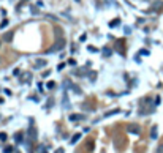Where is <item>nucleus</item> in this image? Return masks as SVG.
Returning <instances> with one entry per match:
<instances>
[{
  "label": "nucleus",
  "instance_id": "obj_9",
  "mask_svg": "<svg viewBox=\"0 0 163 153\" xmlns=\"http://www.w3.org/2000/svg\"><path fill=\"white\" fill-rule=\"evenodd\" d=\"M54 87H56V82H52V80L48 82V88H54Z\"/></svg>",
  "mask_w": 163,
  "mask_h": 153
},
{
  "label": "nucleus",
  "instance_id": "obj_2",
  "mask_svg": "<svg viewBox=\"0 0 163 153\" xmlns=\"http://www.w3.org/2000/svg\"><path fill=\"white\" fill-rule=\"evenodd\" d=\"M62 46H63V41L60 40L57 44H54V46H52V49H51V52H57V51H60L62 49Z\"/></svg>",
  "mask_w": 163,
  "mask_h": 153
},
{
  "label": "nucleus",
  "instance_id": "obj_14",
  "mask_svg": "<svg viewBox=\"0 0 163 153\" xmlns=\"http://www.w3.org/2000/svg\"><path fill=\"white\" fill-rule=\"evenodd\" d=\"M0 48H2V41H0Z\"/></svg>",
  "mask_w": 163,
  "mask_h": 153
},
{
  "label": "nucleus",
  "instance_id": "obj_6",
  "mask_svg": "<svg viewBox=\"0 0 163 153\" xmlns=\"http://www.w3.org/2000/svg\"><path fill=\"white\" fill-rule=\"evenodd\" d=\"M119 22H120L119 19H114V21H113V22H111L109 25H111V27H116V25H119Z\"/></svg>",
  "mask_w": 163,
  "mask_h": 153
},
{
  "label": "nucleus",
  "instance_id": "obj_1",
  "mask_svg": "<svg viewBox=\"0 0 163 153\" xmlns=\"http://www.w3.org/2000/svg\"><path fill=\"white\" fill-rule=\"evenodd\" d=\"M128 133H132V134H139L141 133V128H139V125H136V123H132V125H128Z\"/></svg>",
  "mask_w": 163,
  "mask_h": 153
},
{
  "label": "nucleus",
  "instance_id": "obj_3",
  "mask_svg": "<svg viewBox=\"0 0 163 153\" xmlns=\"http://www.w3.org/2000/svg\"><path fill=\"white\" fill-rule=\"evenodd\" d=\"M150 137H152V139H157V137H158V133H157V126H154V128L150 130Z\"/></svg>",
  "mask_w": 163,
  "mask_h": 153
},
{
  "label": "nucleus",
  "instance_id": "obj_4",
  "mask_svg": "<svg viewBox=\"0 0 163 153\" xmlns=\"http://www.w3.org/2000/svg\"><path fill=\"white\" fill-rule=\"evenodd\" d=\"M81 119H84L83 115H70V120L71 122H76V120H81Z\"/></svg>",
  "mask_w": 163,
  "mask_h": 153
},
{
  "label": "nucleus",
  "instance_id": "obj_13",
  "mask_svg": "<svg viewBox=\"0 0 163 153\" xmlns=\"http://www.w3.org/2000/svg\"><path fill=\"white\" fill-rule=\"evenodd\" d=\"M54 153H63V148H57V150L54 151Z\"/></svg>",
  "mask_w": 163,
  "mask_h": 153
},
{
  "label": "nucleus",
  "instance_id": "obj_5",
  "mask_svg": "<svg viewBox=\"0 0 163 153\" xmlns=\"http://www.w3.org/2000/svg\"><path fill=\"white\" fill-rule=\"evenodd\" d=\"M79 139H81V134H75V136H73V139H71V144H76Z\"/></svg>",
  "mask_w": 163,
  "mask_h": 153
},
{
  "label": "nucleus",
  "instance_id": "obj_8",
  "mask_svg": "<svg viewBox=\"0 0 163 153\" xmlns=\"http://www.w3.org/2000/svg\"><path fill=\"white\" fill-rule=\"evenodd\" d=\"M157 153H163V144H160V145L157 147Z\"/></svg>",
  "mask_w": 163,
  "mask_h": 153
},
{
  "label": "nucleus",
  "instance_id": "obj_7",
  "mask_svg": "<svg viewBox=\"0 0 163 153\" xmlns=\"http://www.w3.org/2000/svg\"><path fill=\"white\" fill-rule=\"evenodd\" d=\"M14 141H16V142H21V141H22V136H21V134H17V136H14Z\"/></svg>",
  "mask_w": 163,
  "mask_h": 153
},
{
  "label": "nucleus",
  "instance_id": "obj_12",
  "mask_svg": "<svg viewBox=\"0 0 163 153\" xmlns=\"http://www.w3.org/2000/svg\"><path fill=\"white\" fill-rule=\"evenodd\" d=\"M0 139H2V141H5V139H6V134H0Z\"/></svg>",
  "mask_w": 163,
  "mask_h": 153
},
{
  "label": "nucleus",
  "instance_id": "obj_11",
  "mask_svg": "<svg viewBox=\"0 0 163 153\" xmlns=\"http://www.w3.org/2000/svg\"><path fill=\"white\" fill-rule=\"evenodd\" d=\"M6 25H8V21L5 19V21H3L2 24H0V29H3V27H6Z\"/></svg>",
  "mask_w": 163,
  "mask_h": 153
},
{
  "label": "nucleus",
  "instance_id": "obj_10",
  "mask_svg": "<svg viewBox=\"0 0 163 153\" xmlns=\"http://www.w3.org/2000/svg\"><path fill=\"white\" fill-rule=\"evenodd\" d=\"M3 151H5V153H11V151H13V147H5Z\"/></svg>",
  "mask_w": 163,
  "mask_h": 153
}]
</instances>
